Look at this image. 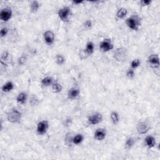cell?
<instances>
[{
	"instance_id": "obj_1",
	"label": "cell",
	"mask_w": 160,
	"mask_h": 160,
	"mask_svg": "<svg viewBox=\"0 0 160 160\" xmlns=\"http://www.w3.org/2000/svg\"><path fill=\"white\" fill-rule=\"evenodd\" d=\"M125 24L129 29L137 31L141 27V19L138 15H132L126 19Z\"/></svg>"
},
{
	"instance_id": "obj_2",
	"label": "cell",
	"mask_w": 160,
	"mask_h": 160,
	"mask_svg": "<svg viewBox=\"0 0 160 160\" xmlns=\"http://www.w3.org/2000/svg\"><path fill=\"white\" fill-rule=\"evenodd\" d=\"M22 118V112L16 108L11 109L7 114V120L12 124H19Z\"/></svg>"
},
{
	"instance_id": "obj_3",
	"label": "cell",
	"mask_w": 160,
	"mask_h": 160,
	"mask_svg": "<svg viewBox=\"0 0 160 160\" xmlns=\"http://www.w3.org/2000/svg\"><path fill=\"white\" fill-rule=\"evenodd\" d=\"M72 14V10L69 6H63L58 11V16L59 19L64 22H68Z\"/></svg>"
},
{
	"instance_id": "obj_4",
	"label": "cell",
	"mask_w": 160,
	"mask_h": 160,
	"mask_svg": "<svg viewBox=\"0 0 160 160\" xmlns=\"http://www.w3.org/2000/svg\"><path fill=\"white\" fill-rule=\"evenodd\" d=\"M49 128V122L48 120L39 121L36 124V133L39 136L45 135Z\"/></svg>"
},
{
	"instance_id": "obj_5",
	"label": "cell",
	"mask_w": 160,
	"mask_h": 160,
	"mask_svg": "<svg viewBox=\"0 0 160 160\" xmlns=\"http://www.w3.org/2000/svg\"><path fill=\"white\" fill-rule=\"evenodd\" d=\"M113 57L118 62L125 61L128 57V51L125 48H118L114 52Z\"/></svg>"
},
{
	"instance_id": "obj_6",
	"label": "cell",
	"mask_w": 160,
	"mask_h": 160,
	"mask_svg": "<svg viewBox=\"0 0 160 160\" xmlns=\"http://www.w3.org/2000/svg\"><path fill=\"white\" fill-rule=\"evenodd\" d=\"M99 49L102 52H108L114 49V43L109 38L104 39L99 43Z\"/></svg>"
},
{
	"instance_id": "obj_7",
	"label": "cell",
	"mask_w": 160,
	"mask_h": 160,
	"mask_svg": "<svg viewBox=\"0 0 160 160\" xmlns=\"http://www.w3.org/2000/svg\"><path fill=\"white\" fill-rule=\"evenodd\" d=\"M103 120V116L99 112H96L88 117V122L89 124L94 126L100 124Z\"/></svg>"
},
{
	"instance_id": "obj_8",
	"label": "cell",
	"mask_w": 160,
	"mask_h": 160,
	"mask_svg": "<svg viewBox=\"0 0 160 160\" xmlns=\"http://www.w3.org/2000/svg\"><path fill=\"white\" fill-rule=\"evenodd\" d=\"M42 38L44 43L48 46L52 45L56 39V36L53 31L51 30H46L42 34Z\"/></svg>"
},
{
	"instance_id": "obj_9",
	"label": "cell",
	"mask_w": 160,
	"mask_h": 160,
	"mask_svg": "<svg viewBox=\"0 0 160 160\" xmlns=\"http://www.w3.org/2000/svg\"><path fill=\"white\" fill-rule=\"evenodd\" d=\"M151 124L144 121H139L136 124V129L138 134H146L150 129Z\"/></svg>"
},
{
	"instance_id": "obj_10",
	"label": "cell",
	"mask_w": 160,
	"mask_h": 160,
	"mask_svg": "<svg viewBox=\"0 0 160 160\" xmlns=\"http://www.w3.org/2000/svg\"><path fill=\"white\" fill-rule=\"evenodd\" d=\"M12 17V11L11 8L6 7L2 8L0 12V19L1 21L6 22L11 19Z\"/></svg>"
},
{
	"instance_id": "obj_11",
	"label": "cell",
	"mask_w": 160,
	"mask_h": 160,
	"mask_svg": "<svg viewBox=\"0 0 160 160\" xmlns=\"http://www.w3.org/2000/svg\"><path fill=\"white\" fill-rule=\"evenodd\" d=\"M148 64L153 68H159L160 66L159 57L158 54H150L146 60Z\"/></svg>"
},
{
	"instance_id": "obj_12",
	"label": "cell",
	"mask_w": 160,
	"mask_h": 160,
	"mask_svg": "<svg viewBox=\"0 0 160 160\" xmlns=\"http://www.w3.org/2000/svg\"><path fill=\"white\" fill-rule=\"evenodd\" d=\"M107 136V131L106 129L99 128L96 129L94 132V138L98 141H102L104 140Z\"/></svg>"
},
{
	"instance_id": "obj_13",
	"label": "cell",
	"mask_w": 160,
	"mask_h": 160,
	"mask_svg": "<svg viewBox=\"0 0 160 160\" xmlns=\"http://www.w3.org/2000/svg\"><path fill=\"white\" fill-rule=\"evenodd\" d=\"M80 93L81 91L78 88L72 87L70 89H69L67 96L69 100H75L79 96Z\"/></svg>"
},
{
	"instance_id": "obj_14",
	"label": "cell",
	"mask_w": 160,
	"mask_h": 160,
	"mask_svg": "<svg viewBox=\"0 0 160 160\" xmlns=\"http://www.w3.org/2000/svg\"><path fill=\"white\" fill-rule=\"evenodd\" d=\"M28 98V94L25 91H21L18 94L16 98V101L20 105H24L26 103Z\"/></svg>"
},
{
	"instance_id": "obj_15",
	"label": "cell",
	"mask_w": 160,
	"mask_h": 160,
	"mask_svg": "<svg viewBox=\"0 0 160 160\" xmlns=\"http://www.w3.org/2000/svg\"><path fill=\"white\" fill-rule=\"evenodd\" d=\"M144 142L145 146L149 149L154 148L156 143V138L152 135L146 136V138H144Z\"/></svg>"
},
{
	"instance_id": "obj_16",
	"label": "cell",
	"mask_w": 160,
	"mask_h": 160,
	"mask_svg": "<svg viewBox=\"0 0 160 160\" xmlns=\"http://www.w3.org/2000/svg\"><path fill=\"white\" fill-rule=\"evenodd\" d=\"M14 89V84L12 81H8L6 82L1 86V91L4 93H8L11 92Z\"/></svg>"
},
{
	"instance_id": "obj_17",
	"label": "cell",
	"mask_w": 160,
	"mask_h": 160,
	"mask_svg": "<svg viewBox=\"0 0 160 160\" xmlns=\"http://www.w3.org/2000/svg\"><path fill=\"white\" fill-rule=\"evenodd\" d=\"M54 82V81L53 78L50 76H44L41 80V84L42 86H43L44 88H48V87L51 86Z\"/></svg>"
},
{
	"instance_id": "obj_18",
	"label": "cell",
	"mask_w": 160,
	"mask_h": 160,
	"mask_svg": "<svg viewBox=\"0 0 160 160\" xmlns=\"http://www.w3.org/2000/svg\"><path fill=\"white\" fill-rule=\"evenodd\" d=\"M84 50L87 55L91 56V54H92L95 51V45L94 42L91 41H88L86 44V46Z\"/></svg>"
},
{
	"instance_id": "obj_19",
	"label": "cell",
	"mask_w": 160,
	"mask_h": 160,
	"mask_svg": "<svg viewBox=\"0 0 160 160\" xmlns=\"http://www.w3.org/2000/svg\"><path fill=\"white\" fill-rule=\"evenodd\" d=\"M84 140V136L81 133H78L75 134L71 139V142L74 145H80Z\"/></svg>"
},
{
	"instance_id": "obj_20",
	"label": "cell",
	"mask_w": 160,
	"mask_h": 160,
	"mask_svg": "<svg viewBox=\"0 0 160 160\" xmlns=\"http://www.w3.org/2000/svg\"><path fill=\"white\" fill-rule=\"evenodd\" d=\"M128 14V11L126 8L121 7L118 9L116 13V18L118 19H124Z\"/></svg>"
},
{
	"instance_id": "obj_21",
	"label": "cell",
	"mask_w": 160,
	"mask_h": 160,
	"mask_svg": "<svg viewBox=\"0 0 160 160\" xmlns=\"http://www.w3.org/2000/svg\"><path fill=\"white\" fill-rule=\"evenodd\" d=\"M110 119L112 122V123L114 125H116L118 124H119V122H120V116L119 113L116 111H112L111 112L110 115Z\"/></svg>"
},
{
	"instance_id": "obj_22",
	"label": "cell",
	"mask_w": 160,
	"mask_h": 160,
	"mask_svg": "<svg viewBox=\"0 0 160 160\" xmlns=\"http://www.w3.org/2000/svg\"><path fill=\"white\" fill-rule=\"evenodd\" d=\"M41 3L38 1H32L29 4V9L31 12H37L41 8Z\"/></svg>"
},
{
	"instance_id": "obj_23",
	"label": "cell",
	"mask_w": 160,
	"mask_h": 160,
	"mask_svg": "<svg viewBox=\"0 0 160 160\" xmlns=\"http://www.w3.org/2000/svg\"><path fill=\"white\" fill-rule=\"evenodd\" d=\"M136 140L133 137L128 138L124 142V148L127 150L131 149L135 144Z\"/></svg>"
},
{
	"instance_id": "obj_24",
	"label": "cell",
	"mask_w": 160,
	"mask_h": 160,
	"mask_svg": "<svg viewBox=\"0 0 160 160\" xmlns=\"http://www.w3.org/2000/svg\"><path fill=\"white\" fill-rule=\"evenodd\" d=\"M55 62L58 66H62L66 62V58L62 54H57L55 56Z\"/></svg>"
},
{
	"instance_id": "obj_25",
	"label": "cell",
	"mask_w": 160,
	"mask_h": 160,
	"mask_svg": "<svg viewBox=\"0 0 160 160\" xmlns=\"http://www.w3.org/2000/svg\"><path fill=\"white\" fill-rule=\"evenodd\" d=\"M51 87L52 92L55 93V94H58V93L61 92L62 90V85L58 82H54Z\"/></svg>"
},
{
	"instance_id": "obj_26",
	"label": "cell",
	"mask_w": 160,
	"mask_h": 160,
	"mask_svg": "<svg viewBox=\"0 0 160 160\" xmlns=\"http://www.w3.org/2000/svg\"><path fill=\"white\" fill-rule=\"evenodd\" d=\"M141 59L138 58L134 59L130 62V68L135 70L136 69L138 68L141 66Z\"/></svg>"
},
{
	"instance_id": "obj_27",
	"label": "cell",
	"mask_w": 160,
	"mask_h": 160,
	"mask_svg": "<svg viewBox=\"0 0 160 160\" xmlns=\"http://www.w3.org/2000/svg\"><path fill=\"white\" fill-rule=\"evenodd\" d=\"M126 76L130 79H133L135 77V70L131 68H129L126 72Z\"/></svg>"
},
{
	"instance_id": "obj_28",
	"label": "cell",
	"mask_w": 160,
	"mask_h": 160,
	"mask_svg": "<svg viewBox=\"0 0 160 160\" xmlns=\"http://www.w3.org/2000/svg\"><path fill=\"white\" fill-rule=\"evenodd\" d=\"M9 33V29L7 27H2L0 30V36L1 38H5Z\"/></svg>"
},
{
	"instance_id": "obj_29",
	"label": "cell",
	"mask_w": 160,
	"mask_h": 160,
	"mask_svg": "<svg viewBox=\"0 0 160 160\" xmlns=\"http://www.w3.org/2000/svg\"><path fill=\"white\" fill-rule=\"evenodd\" d=\"M151 3H152L151 0H141L139 1V4H140V6L141 7L149 6L151 5Z\"/></svg>"
},
{
	"instance_id": "obj_30",
	"label": "cell",
	"mask_w": 160,
	"mask_h": 160,
	"mask_svg": "<svg viewBox=\"0 0 160 160\" xmlns=\"http://www.w3.org/2000/svg\"><path fill=\"white\" fill-rule=\"evenodd\" d=\"M83 25H84V26L85 28H86V29H90V28H91V27L92 26V22L91 20H90V19H87L86 21H84Z\"/></svg>"
},
{
	"instance_id": "obj_31",
	"label": "cell",
	"mask_w": 160,
	"mask_h": 160,
	"mask_svg": "<svg viewBox=\"0 0 160 160\" xmlns=\"http://www.w3.org/2000/svg\"><path fill=\"white\" fill-rule=\"evenodd\" d=\"M8 56H9V54H8V52H7V51H4L3 52H2V54H1V61H2V62L4 61H5V60L8 58Z\"/></svg>"
},
{
	"instance_id": "obj_32",
	"label": "cell",
	"mask_w": 160,
	"mask_h": 160,
	"mask_svg": "<svg viewBox=\"0 0 160 160\" xmlns=\"http://www.w3.org/2000/svg\"><path fill=\"white\" fill-rule=\"evenodd\" d=\"M84 1H82V0H74L72 1V4H75V5H80V4H82Z\"/></svg>"
}]
</instances>
